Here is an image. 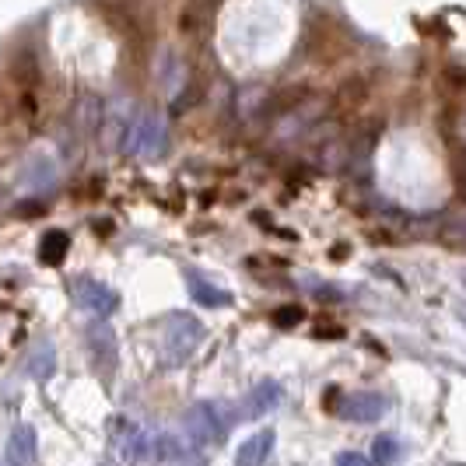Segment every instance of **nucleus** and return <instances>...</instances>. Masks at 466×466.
Wrapping results in <instances>:
<instances>
[{
    "instance_id": "4",
    "label": "nucleus",
    "mask_w": 466,
    "mask_h": 466,
    "mask_svg": "<svg viewBox=\"0 0 466 466\" xmlns=\"http://www.w3.org/2000/svg\"><path fill=\"white\" fill-rule=\"evenodd\" d=\"M165 144V127L162 119L155 116H140L134 127H130V140H127V151L130 155H140V158H147V155H158Z\"/></svg>"
},
{
    "instance_id": "14",
    "label": "nucleus",
    "mask_w": 466,
    "mask_h": 466,
    "mask_svg": "<svg viewBox=\"0 0 466 466\" xmlns=\"http://www.w3.org/2000/svg\"><path fill=\"white\" fill-rule=\"evenodd\" d=\"M43 242H46V246H43V259H46V263H53V259H60L67 253V235L64 232H49Z\"/></svg>"
},
{
    "instance_id": "7",
    "label": "nucleus",
    "mask_w": 466,
    "mask_h": 466,
    "mask_svg": "<svg viewBox=\"0 0 466 466\" xmlns=\"http://www.w3.org/2000/svg\"><path fill=\"white\" fill-rule=\"evenodd\" d=\"M340 414L354 420V424H372V420L386 414V397H379V393H350V397H344Z\"/></svg>"
},
{
    "instance_id": "6",
    "label": "nucleus",
    "mask_w": 466,
    "mask_h": 466,
    "mask_svg": "<svg viewBox=\"0 0 466 466\" xmlns=\"http://www.w3.org/2000/svg\"><path fill=\"white\" fill-rule=\"evenodd\" d=\"M22 372L32 379V382H49L56 375V350L46 340H35L32 348L22 354Z\"/></svg>"
},
{
    "instance_id": "17",
    "label": "nucleus",
    "mask_w": 466,
    "mask_h": 466,
    "mask_svg": "<svg viewBox=\"0 0 466 466\" xmlns=\"http://www.w3.org/2000/svg\"><path fill=\"white\" fill-rule=\"evenodd\" d=\"M0 466H7V463H0Z\"/></svg>"
},
{
    "instance_id": "3",
    "label": "nucleus",
    "mask_w": 466,
    "mask_h": 466,
    "mask_svg": "<svg viewBox=\"0 0 466 466\" xmlns=\"http://www.w3.org/2000/svg\"><path fill=\"white\" fill-rule=\"evenodd\" d=\"M183 424H187V435L197 445L221 442L225 431H228V420L221 418V410H218L214 403H197V407H189V414Z\"/></svg>"
},
{
    "instance_id": "10",
    "label": "nucleus",
    "mask_w": 466,
    "mask_h": 466,
    "mask_svg": "<svg viewBox=\"0 0 466 466\" xmlns=\"http://www.w3.org/2000/svg\"><path fill=\"white\" fill-rule=\"evenodd\" d=\"M85 344L92 348L95 361H98L102 369L116 365V333H113V327H106V323L85 327Z\"/></svg>"
},
{
    "instance_id": "11",
    "label": "nucleus",
    "mask_w": 466,
    "mask_h": 466,
    "mask_svg": "<svg viewBox=\"0 0 466 466\" xmlns=\"http://www.w3.org/2000/svg\"><path fill=\"white\" fill-rule=\"evenodd\" d=\"M187 288H189V295H193L197 302H200V305H210V309H221V305L232 302V295H228V291L214 288V284L200 278L197 270H187Z\"/></svg>"
},
{
    "instance_id": "5",
    "label": "nucleus",
    "mask_w": 466,
    "mask_h": 466,
    "mask_svg": "<svg viewBox=\"0 0 466 466\" xmlns=\"http://www.w3.org/2000/svg\"><path fill=\"white\" fill-rule=\"evenodd\" d=\"M39 463V435L32 424H18L7 439V466H35Z\"/></svg>"
},
{
    "instance_id": "9",
    "label": "nucleus",
    "mask_w": 466,
    "mask_h": 466,
    "mask_svg": "<svg viewBox=\"0 0 466 466\" xmlns=\"http://www.w3.org/2000/svg\"><path fill=\"white\" fill-rule=\"evenodd\" d=\"M274 428H263L257 435H249L246 442L235 449V466H263L267 463V456H270V449H274Z\"/></svg>"
},
{
    "instance_id": "12",
    "label": "nucleus",
    "mask_w": 466,
    "mask_h": 466,
    "mask_svg": "<svg viewBox=\"0 0 466 466\" xmlns=\"http://www.w3.org/2000/svg\"><path fill=\"white\" fill-rule=\"evenodd\" d=\"M278 400H280V386L263 382V386H257V390L246 397V414H263V410H270Z\"/></svg>"
},
{
    "instance_id": "15",
    "label": "nucleus",
    "mask_w": 466,
    "mask_h": 466,
    "mask_svg": "<svg viewBox=\"0 0 466 466\" xmlns=\"http://www.w3.org/2000/svg\"><path fill=\"white\" fill-rule=\"evenodd\" d=\"M337 466H375V463L365 460V456H358V452H340V456H337Z\"/></svg>"
},
{
    "instance_id": "8",
    "label": "nucleus",
    "mask_w": 466,
    "mask_h": 466,
    "mask_svg": "<svg viewBox=\"0 0 466 466\" xmlns=\"http://www.w3.org/2000/svg\"><path fill=\"white\" fill-rule=\"evenodd\" d=\"M119 456H123V463H130V466L158 463V456H155V435H147V431H140V428H130V435L119 439Z\"/></svg>"
},
{
    "instance_id": "16",
    "label": "nucleus",
    "mask_w": 466,
    "mask_h": 466,
    "mask_svg": "<svg viewBox=\"0 0 466 466\" xmlns=\"http://www.w3.org/2000/svg\"><path fill=\"white\" fill-rule=\"evenodd\" d=\"M456 316H460V319L466 323V305H460V309H456Z\"/></svg>"
},
{
    "instance_id": "2",
    "label": "nucleus",
    "mask_w": 466,
    "mask_h": 466,
    "mask_svg": "<svg viewBox=\"0 0 466 466\" xmlns=\"http://www.w3.org/2000/svg\"><path fill=\"white\" fill-rule=\"evenodd\" d=\"M70 299L81 305L85 312H92L98 319H106V316H113L119 309V295L109 288V284H102V280L95 278H74L70 280Z\"/></svg>"
},
{
    "instance_id": "13",
    "label": "nucleus",
    "mask_w": 466,
    "mask_h": 466,
    "mask_svg": "<svg viewBox=\"0 0 466 466\" xmlns=\"http://www.w3.org/2000/svg\"><path fill=\"white\" fill-rule=\"evenodd\" d=\"M397 456H400V442L393 439V435L375 439V449H372V463L375 466H397Z\"/></svg>"
},
{
    "instance_id": "1",
    "label": "nucleus",
    "mask_w": 466,
    "mask_h": 466,
    "mask_svg": "<svg viewBox=\"0 0 466 466\" xmlns=\"http://www.w3.org/2000/svg\"><path fill=\"white\" fill-rule=\"evenodd\" d=\"M200 340H204L200 319H193L187 312H176V316L168 319V327H165V358H168L172 365H183L189 354L197 350Z\"/></svg>"
}]
</instances>
